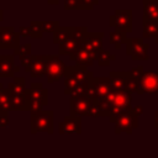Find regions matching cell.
Masks as SVG:
<instances>
[{
	"mask_svg": "<svg viewBox=\"0 0 158 158\" xmlns=\"http://www.w3.org/2000/svg\"><path fill=\"white\" fill-rule=\"evenodd\" d=\"M93 73L89 72L86 67H81L78 64L67 65V70L64 75V93L69 95L75 86L88 83Z\"/></svg>",
	"mask_w": 158,
	"mask_h": 158,
	"instance_id": "obj_1",
	"label": "cell"
},
{
	"mask_svg": "<svg viewBox=\"0 0 158 158\" xmlns=\"http://www.w3.org/2000/svg\"><path fill=\"white\" fill-rule=\"evenodd\" d=\"M131 101H132V95L131 93L126 91V90H114V96H112V105H111V110L109 114V120L111 122H114L117 116H120L121 114L125 112H130L132 106H131Z\"/></svg>",
	"mask_w": 158,
	"mask_h": 158,
	"instance_id": "obj_2",
	"label": "cell"
},
{
	"mask_svg": "<svg viewBox=\"0 0 158 158\" xmlns=\"http://www.w3.org/2000/svg\"><path fill=\"white\" fill-rule=\"evenodd\" d=\"M53 118L54 112L52 110H42L41 112L36 115H31L30 117V128L31 133L37 132H46V133H53Z\"/></svg>",
	"mask_w": 158,
	"mask_h": 158,
	"instance_id": "obj_3",
	"label": "cell"
},
{
	"mask_svg": "<svg viewBox=\"0 0 158 158\" xmlns=\"http://www.w3.org/2000/svg\"><path fill=\"white\" fill-rule=\"evenodd\" d=\"M112 91L111 83L109 77H91L88 81V91L86 95L93 99H102L107 94Z\"/></svg>",
	"mask_w": 158,
	"mask_h": 158,
	"instance_id": "obj_4",
	"label": "cell"
},
{
	"mask_svg": "<svg viewBox=\"0 0 158 158\" xmlns=\"http://www.w3.org/2000/svg\"><path fill=\"white\" fill-rule=\"evenodd\" d=\"M109 23L121 33L132 32V10L131 9H117L114 15L110 16Z\"/></svg>",
	"mask_w": 158,
	"mask_h": 158,
	"instance_id": "obj_5",
	"label": "cell"
},
{
	"mask_svg": "<svg viewBox=\"0 0 158 158\" xmlns=\"http://www.w3.org/2000/svg\"><path fill=\"white\" fill-rule=\"evenodd\" d=\"M98 99H93L88 95H72L70 96V116H89V111Z\"/></svg>",
	"mask_w": 158,
	"mask_h": 158,
	"instance_id": "obj_6",
	"label": "cell"
},
{
	"mask_svg": "<svg viewBox=\"0 0 158 158\" xmlns=\"http://www.w3.org/2000/svg\"><path fill=\"white\" fill-rule=\"evenodd\" d=\"M126 44V53L133 60H147L148 56V44L143 42L142 38L130 37L125 42Z\"/></svg>",
	"mask_w": 158,
	"mask_h": 158,
	"instance_id": "obj_7",
	"label": "cell"
},
{
	"mask_svg": "<svg viewBox=\"0 0 158 158\" xmlns=\"http://www.w3.org/2000/svg\"><path fill=\"white\" fill-rule=\"evenodd\" d=\"M65 70H67V64L62 59H59L58 56L48 54L46 77H47V81L49 84L54 83V81L59 80L62 77H64L65 75Z\"/></svg>",
	"mask_w": 158,
	"mask_h": 158,
	"instance_id": "obj_8",
	"label": "cell"
},
{
	"mask_svg": "<svg viewBox=\"0 0 158 158\" xmlns=\"http://www.w3.org/2000/svg\"><path fill=\"white\" fill-rule=\"evenodd\" d=\"M48 54H36L32 56L28 64L25 67L26 73H30L31 78H40L46 75Z\"/></svg>",
	"mask_w": 158,
	"mask_h": 158,
	"instance_id": "obj_9",
	"label": "cell"
},
{
	"mask_svg": "<svg viewBox=\"0 0 158 158\" xmlns=\"http://www.w3.org/2000/svg\"><path fill=\"white\" fill-rule=\"evenodd\" d=\"M20 35L12 26H0V48L16 49L20 46Z\"/></svg>",
	"mask_w": 158,
	"mask_h": 158,
	"instance_id": "obj_10",
	"label": "cell"
},
{
	"mask_svg": "<svg viewBox=\"0 0 158 158\" xmlns=\"http://www.w3.org/2000/svg\"><path fill=\"white\" fill-rule=\"evenodd\" d=\"M115 123V132L116 133H121V132H126V133H131L133 128H136L138 126V118L136 116L132 115V112H125L121 114L120 116H117V118L114 121Z\"/></svg>",
	"mask_w": 158,
	"mask_h": 158,
	"instance_id": "obj_11",
	"label": "cell"
},
{
	"mask_svg": "<svg viewBox=\"0 0 158 158\" xmlns=\"http://www.w3.org/2000/svg\"><path fill=\"white\" fill-rule=\"evenodd\" d=\"M23 95L28 102L40 101L43 105H47L48 102V91L41 83H32L30 88H26Z\"/></svg>",
	"mask_w": 158,
	"mask_h": 158,
	"instance_id": "obj_12",
	"label": "cell"
},
{
	"mask_svg": "<svg viewBox=\"0 0 158 158\" xmlns=\"http://www.w3.org/2000/svg\"><path fill=\"white\" fill-rule=\"evenodd\" d=\"M138 84L141 94H156L158 91V73L143 72Z\"/></svg>",
	"mask_w": 158,
	"mask_h": 158,
	"instance_id": "obj_13",
	"label": "cell"
},
{
	"mask_svg": "<svg viewBox=\"0 0 158 158\" xmlns=\"http://www.w3.org/2000/svg\"><path fill=\"white\" fill-rule=\"evenodd\" d=\"M58 132L62 135L81 133V117L79 116H65L64 120L58 125Z\"/></svg>",
	"mask_w": 158,
	"mask_h": 158,
	"instance_id": "obj_14",
	"label": "cell"
},
{
	"mask_svg": "<svg viewBox=\"0 0 158 158\" xmlns=\"http://www.w3.org/2000/svg\"><path fill=\"white\" fill-rule=\"evenodd\" d=\"M95 57H96V54L93 53L91 51H89L88 48H85L84 46L81 48H79L77 52H74L73 54L69 56L70 60H73L75 64L81 65V67L93 65L95 63Z\"/></svg>",
	"mask_w": 158,
	"mask_h": 158,
	"instance_id": "obj_15",
	"label": "cell"
},
{
	"mask_svg": "<svg viewBox=\"0 0 158 158\" xmlns=\"http://www.w3.org/2000/svg\"><path fill=\"white\" fill-rule=\"evenodd\" d=\"M20 67L15 65L12 54H0V78H14Z\"/></svg>",
	"mask_w": 158,
	"mask_h": 158,
	"instance_id": "obj_16",
	"label": "cell"
},
{
	"mask_svg": "<svg viewBox=\"0 0 158 158\" xmlns=\"http://www.w3.org/2000/svg\"><path fill=\"white\" fill-rule=\"evenodd\" d=\"M102 38H104L102 32H93V33L88 32L83 40V46L96 54L100 49H102Z\"/></svg>",
	"mask_w": 158,
	"mask_h": 158,
	"instance_id": "obj_17",
	"label": "cell"
},
{
	"mask_svg": "<svg viewBox=\"0 0 158 158\" xmlns=\"http://www.w3.org/2000/svg\"><path fill=\"white\" fill-rule=\"evenodd\" d=\"M81 47H83V40L70 36L69 38H67L64 42H62L59 44L58 52H59V54H69L70 56Z\"/></svg>",
	"mask_w": 158,
	"mask_h": 158,
	"instance_id": "obj_18",
	"label": "cell"
},
{
	"mask_svg": "<svg viewBox=\"0 0 158 158\" xmlns=\"http://www.w3.org/2000/svg\"><path fill=\"white\" fill-rule=\"evenodd\" d=\"M130 75V72H110L109 74V79L111 83V88L112 90H125V84L126 80Z\"/></svg>",
	"mask_w": 158,
	"mask_h": 158,
	"instance_id": "obj_19",
	"label": "cell"
},
{
	"mask_svg": "<svg viewBox=\"0 0 158 158\" xmlns=\"http://www.w3.org/2000/svg\"><path fill=\"white\" fill-rule=\"evenodd\" d=\"M143 19L158 22V0H143Z\"/></svg>",
	"mask_w": 158,
	"mask_h": 158,
	"instance_id": "obj_20",
	"label": "cell"
},
{
	"mask_svg": "<svg viewBox=\"0 0 158 158\" xmlns=\"http://www.w3.org/2000/svg\"><path fill=\"white\" fill-rule=\"evenodd\" d=\"M11 111H28L30 104L26 100L23 94L20 95H11V104H10Z\"/></svg>",
	"mask_w": 158,
	"mask_h": 158,
	"instance_id": "obj_21",
	"label": "cell"
},
{
	"mask_svg": "<svg viewBox=\"0 0 158 158\" xmlns=\"http://www.w3.org/2000/svg\"><path fill=\"white\" fill-rule=\"evenodd\" d=\"M26 79L25 77H14V81L7 85V89L11 95H20L23 94L26 90Z\"/></svg>",
	"mask_w": 158,
	"mask_h": 158,
	"instance_id": "obj_22",
	"label": "cell"
},
{
	"mask_svg": "<svg viewBox=\"0 0 158 158\" xmlns=\"http://www.w3.org/2000/svg\"><path fill=\"white\" fill-rule=\"evenodd\" d=\"M14 52H15V54H17L20 57L21 65L25 68L28 64V62H30V59L32 57V54H31V44L30 43L20 44L16 49H14Z\"/></svg>",
	"mask_w": 158,
	"mask_h": 158,
	"instance_id": "obj_23",
	"label": "cell"
},
{
	"mask_svg": "<svg viewBox=\"0 0 158 158\" xmlns=\"http://www.w3.org/2000/svg\"><path fill=\"white\" fill-rule=\"evenodd\" d=\"M11 104V94L7 88H4L0 95V115H9Z\"/></svg>",
	"mask_w": 158,
	"mask_h": 158,
	"instance_id": "obj_24",
	"label": "cell"
},
{
	"mask_svg": "<svg viewBox=\"0 0 158 158\" xmlns=\"http://www.w3.org/2000/svg\"><path fill=\"white\" fill-rule=\"evenodd\" d=\"M72 27H73V26H68V27L59 26V27L53 32V42L60 44V43L64 42L67 38H69L70 35H72Z\"/></svg>",
	"mask_w": 158,
	"mask_h": 158,
	"instance_id": "obj_25",
	"label": "cell"
},
{
	"mask_svg": "<svg viewBox=\"0 0 158 158\" xmlns=\"http://www.w3.org/2000/svg\"><path fill=\"white\" fill-rule=\"evenodd\" d=\"M158 33V22L143 19V37H156Z\"/></svg>",
	"mask_w": 158,
	"mask_h": 158,
	"instance_id": "obj_26",
	"label": "cell"
},
{
	"mask_svg": "<svg viewBox=\"0 0 158 158\" xmlns=\"http://www.w3.org/2000/svg\"><path fill=\"white\" fill-rule=\"evenodd\" d=\"M115 60V56L111 54L109 51L106 49H100L98 53H96V57H95V62H98L99 65H102V67H107L110 65V63Z\"/></svg>",
	"mask_w": 158,
	"mask_h": 158,
	"instance_id": "obj_27",
	"label": "cell"
},
{
	"mask_svg": "<svg viewBox=\"0 0 158 158\" xmlns=\"http://www.w3.org/2000/svg\"><path fill=\"white\" fill-rule=\"evenodd\" d=\"M126 40H127V36H126L125 33L118 32V31H114V32H111L110 36H109L110 43H111V44H115V48H116V49L121 48V44H123V43L126 42Z\"/></svg>",
	"mask_w": 158,
	"mask_h": 158,
	"instance_id": "obj_28",
	"label": "cell"
},
{
	"mask_svg": "<svg viewBox=\"0 0 158 158\" xmlns=\"http://www.w3.org/2000/svg\"><path fill=\"white\" fill-rule=\"evenodd\" d=\"M125 90H126V91H128V93H131V94H133V93H136V94H141L139 84H138V81H137V80L131 75V73H130V75H128L127 80H126Z\"/></svg>",
	"mask_w": 158,
	"mask_h": 158,
	"instance_id": "obj_29",
	"label": "cell"
},
{
	"mask_svg": "<svg viewBox=\"0 0 158 158\" xmlns=\"http://www.w3.org/2000/svg\"><path fill=\"white\" fill-rule=\"evenodd\" d=\"M28 28H30V37H32V38H41L43 36V31L41 28L40 21H31Z\"/></svg>",
	"mask_w": 158,
	"mask_h": 158,
	"instance_id": "obj_30",
	"label": "cell"
},
{
	"mask_svg": "<svg viewBox=\"0 0 158 158\" xmlns=\"http://www.w3.org/2000/svg\"><path fill=\"white\" fill-rule=\"evenodd\" d=\"M41 23V28L43 31V33L46 32H54L58 27H59V22L58 21H40Z\"/></svg>",
	"mask_w": 158,
	"mask_h": 158,
	"instance_id": "obj_31",
	"label": "cell"
},
{
	"mask_svg": "<svg viewBox=\"0 0 158 158\" xmlns=\"http://www.w3.org/2000/svg\"><path fill=\"white\" fill-rule=\"evenodd\" d=\"M88 33V28L85 26H77V27H72V35L73 37L75 38H79V40H84V37L86 36Z\"/></svg>",
	"mask_w": 158,
	"mask_h": 158,
	"instance_id": "obj_32",
	"label": "cell"
},
{
	"mask_svg": "<svg viewBox=\"0 0 158 158\" xmlns=\"http://www.w3.org/2000/svg\"><path fill=\"white\" fill-rule=\"evenodd\" d=\"M30 104V114L31 115H36V114H38V112H41L42 110H43V104L42 102H40V101H31V102H28Z\"/></svg>",
	"mask_w": 158,
	"mask_h": 158,
	"instance_id": "obj_33",
	"label": "cell"
},
{
	"mask_svg": "<svg viewBox=\"0 0 158 158\" xmlns=\"http://www.w3.org/2000/svg\"><path fill=\"white\" fill-rule=\"evenodd\" d=\"M130 73H131V75L138 81L139 79H141V77H142V74H143V68L139 65V67H136V68H133V69H131L130 70Z\"/></svg>",
	"mask_w": 158,
	"mask_h": 158,
	"instance_id": "obj_34",
	"label": "cell"
},
{
	"mask_svg": "<svg viewBox=\"0 0 158 158\" xmlns=\"http://www.w3.org/2000/svg\"><path fill=\"white\" fill-rule=\"evenodd\" d=\"M131 112H132L133 116H136V117L138 118V117L143 114V107H142V106H135V107L131 109Z\"/></svg>",
	"mask_w": 158,
	"mask_h": 158,
	"instance_id": "obj_35",
	"label": "cell"
},
{
	"mask_svg": "<svg viewBox=\"0 0 158 158\" xmlns=\"http://www.w3.org/2000/svg\"><path fill=\"white\" fill-rule=\"evenodd\" d=\"M9 126V115H0V127H7Z\"/></svg>",
	"mask_w": 158,
	"mask_h": 158,
	"instance_id": "obj_36",
	"label": "cell"
},
{
	"mask_svg": "<svg viewBox=\"0 0 158 158\" xmlns=\"http://www.w3.org/2000/svg\"><path fill=\"white\" fill-rule=\"evenodd\" d=\"M19 35H20V37H22V38L30 37V28H28V26H27V27H20Z\"/></svg>",
	"mask_w": 158,
	"mask_h": 158,
	"instance_id": "obj_37",
	"label": "cell"
},
{
	"mask_svg": "<svg viewBox=\"0 0 158 158\" xmlns=\"http://www.w3.org/2000/svg\"><path fill=\"white\" fill-rule=\"evenodd\" d=\"M154 126L158 128V111L154 112Z\"/></svg>",
	"mask_w": 158,
	"mask_h": 158,
	"instance_id": "obj_38",
	"label": "cell"
},
{
	"mask_svg": "<svg viewBox=\"0 0 158 158\" xmlns=\"http://www.w3.org/2000/svg\"><path fill=\"white\" fill-rule=\"evenodd\" d=\"M49 5H57L58 2H59V0H46Z\"/></svg>",
	"mask_w": 158,
	"mask_h": 158,
	"instance_id": "obj_39",
	"label": "cell"
},
{
	"mask_svg": "<svg viewBox=\"0 0 158 158\" xmlns=\"http://www.w3.org/2000/svg\"><path fill=\"white\" fill-rule=\"evenodd\" d=\"M2 14H4V11H2L1 9H0V22H1L2 20H4V16H2Z\"/></svg>",
	"mask_w": 158,
	"mask_h": 158,
	"instance_id": "obj_40",
	"label": "cell"
},
{
	"mask_svg": "<svg viewBox=\"0 0 158 158\" xmlns=\"http://www.w3.org/2000/svg\"><path fill=\"white\" fill-rule=\"evenodd\" d=\"M2 89H4V85L0 83V95H1V91H2Z\"/></svg>",
	"mask_w": 158,
	"mask_h": 158,
	"instance_id": "obj_41",
	"label": "cell"
},
{
	"mask_svg": "<svg viewBox=\"0 0 158 158\" xmlns=\"http://www.w3.org/2000/svg\"><path fill=\"white\" fill-rule=\"evenodd\" d=\"M154 41H156V43H158V33H157V36L154 37Z\"/></svg>",
	"mask_w": 158,
	"mask_h": 158,
	"instance_id": "obj_42",
	"label": "cell"
},
{
	"mask_svg": "<svg viewBox=\"0 0 158 158\" xmlns=\"http://www.w3.org/2000/svg\"><path fill=\"white\" fill-rule=\"evenodd\" d=\"M157 93H158V91H157Z\"/></svg>",
	"mask_w": 158,
	"mask_h": 158,
	"instance_id": "obj_43",
	"label": "cell"
}]
</instances>
